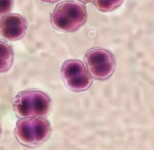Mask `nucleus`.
Wrapping results in <instances>:
<instances>
[{
	"label": "nucleus",
	"mask_w": 154,
	"mask_h": 150,
	"mask_svg": "<svg viewBox=\"0 0 154 150\" xmlns=\"http://www.w3.org/2000/svg\"><path fill=\"white\" fill-rule=\"evenodd\" d=\"M85 6L74 1H65L58 4L51 16V22L56 30L63 32L78 30L87 20Z\"/></svg>",
	"instance_id": "nucleus-1"
},
{
	"label": "nucleus",
	"mask_w": 154,
	"mask_h": 150,
	"mask_svg": "<svg viewBox=\"0 0 154 150\" xmlns=\"http://www.w3.org/2000/svg\"><path fill=\"white\" fill-rule=\"evenodd\" d=\"M51 107L50 97L39 90H28L18 94L14 100V109L21 118L45 117Z\"/></svg>",
	"instance_id": "nucleus-2"
},
{
	"label": "nucleus",
	"mask_w": 154,
	"mask_h": 150,
	"mask_svg": "<svg viewBox=\"0 0 154 150\" xmlns=\"http://www.w3.org/2000/svg\"><path fill=\"white\" fill-rule=\"evenodd\" d=\"M52 133L49 122L42 117L23 118L20 120L14 130L18 141L23 145L35 147L42 144Z\"/></svg>",
	"instance_id": "nucleus-3"
},
{
	"label": "nucleus",
	"mask_w": 154,
	"mask_h": 150,
	"mask_svg": "<svg viewBox=\"0 0 154 150\" xmlns=\"http://www.w3.org/2000/svg\"><path fill=\"white\" fill-rule=\"evenodd\" d=\"M85 62L91 75L100 80L110 77L116 66L115 58L112 54L103 49L89 51L85 56Z\"/></svg>",
	"instance_id": "nucleus-4"
},
{
	"label": "nucleus",
	"mask_w": 154,
	"mask_h": 150,
	"mask_svg": "<svg viewBox=\"0 0 154 150\" xmlns=\"http://www.w3.org/2000/svg\"><path fill=\"white\" fill-rule=\"evenodd\" d=\"M61 75L67 87L74 91L86 90L92 82L85 64L78 60L65 62L62 67Z\"/></svg>",
	"instance_id": "nucleus-5"
},
{
	"label": "nucleus",
	"mask_w": 154,
	"mask_h": 150,
	"mask_svg": "<svg viewBox=\"0 0 154 150\" xmlns=\"http://www.w3.org/2000/svg\"><path fill=\"white\" fill-rule=\"evenodd\" d=\"M27 29V22L23 17L18 14L5 15L0 21V35L10 41L21 39Z\"/></svg>",
	"instance_id": "nucleus-6"
},
{
	"label": "nucleus",
	"mask_w": 154,
	"mask_h": 150,
	"mask_svg": "<svg viewBox=\"0 0 154 150\" xmlns=\"http://www.w3.org/2000/svg\"><path fill=\"white\" fill-rule=\"evenodd\" d=\"M14 52L11 45L0 41V73L8 71L13 63Z\"/></svg>",
	"instance_id": "nucleus-7"
},
{
	"label": "nucleus",
	"mask_w": 154,
	"mask_h": 150,
	"mask_svg": "<svg viewBox=\"0 0 154 150\" xmlns=\"http://www.w3.org/2000/svg\"><path fill=\"white\" fill-rule=\"evenodd\" d=\"M124 0H95L97 8L102 12H110L119 7Z\"/></svg>",
	"instance_id": "nucleus-8"
},
{
	"label": "nucleus",
	"mask_w": 154,
	"mask_h": 150,
	"mask_svg": "<svg viewBox=\"0 0 154 150\" xmlns=\"http://www.w3.org/2000/svg\"><path fill=\"white\" fill-rule=\"evenodd\" d=\"M14 0H0V16L5 15L12 10Z\"/></svg>",
	"instance_id": "nucleus-9"
},
{
	"label": "nucleus",
	"mask_w": 154,
	"mask_h": 150,
	"mask_svg": "<svg viewBox=\"0 0 154 150\" xmlns=\"http://www.w3.org/2000/svg\"><path fill=\"white\" fill-rule=\"evenodd\" d=\"M43 2H49V3H55L57 2L58 1H59L60 0H41Z\"/></svg>",
	"instance_id": "nucleus-10"
},
{
	"label": "nucleus",
	"mask_w": 154,
	"mask_h": 150,
	"mask_svg": "<svg viewBox=\"0 0 154 150\" xmlns=\"http://www.w3.org/2000/svg\"><path fill=\"white\" fill-rule=\"evenodd\" d=\"M81 2L83 3H90V2H94L95 0H78Z\"/></svg>",
	"instance_id": "nucleus-11"
},
{
	"label": "nucleus",
	"mask_w": 154,
	"mask_h": 150,
	"mask_svg": "<svg viewBox=\"0 0 154 150\" xmlns=\"http://www.w3.org/2000/svg\"><path fill=\"white\" fill-rule=\"evenodd\" d=\"M1 135V125H0V136Z\"/></svg>",
	"instance_id": "nucleus-12"
}]
</instances>
